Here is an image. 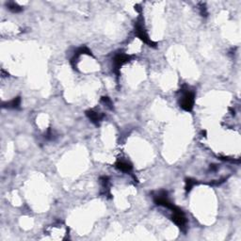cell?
I'll list each match as a JSON object with an SVG mask.
<instances>
[{
    "label": "cell",
    "mask_w": 241,
    "mask_h": 241,
    "mask_svg": "<svg viewBox=\"0 0 241 241\" xmlns=\"http://www.w3.org/2000/svg\"><path fill=\"white\" fill-rule=\"evenodd\" d=\"M180 105L185 110L190 111L193 107V105H194V93L192 91L188 90H184Z\"/></svg>",
    "instance_id": "6da1fadb"
},
{
    "label": "cell",
    "mask_w": 241,
    "mask_h": 241,
    "mask_svg": "<svg viewBox=\"0 0 241 241\" xmlns=\"http://www.w3.org/2000/svg\"><path fill=\"white\" fill-rule=\"evenodd\" d=\"M128 59H129V56H126V55H124V54L117 55V56L115 57V59H114L116 68L119 69L124 63H126Z\"/></svg>",
    "instance_id": "7a4b0ae2"
},
{
    "label": "cell",
    "mask_w": 241,
    "mask_h": 241,
    "mask_svg": "<svg viewBox=\"0 0 241 241\" xmlns=\"http://www.w3.org/2000/svg\"><path fill=\"white\" fill-rule=\"evenodd\" d=\"M87 115L89 116V118L92 120L93 123H98L99 120H101V119L103 118V115H102V114H100V113H98V112H95V111H92V110L89 111V112L87 113Z\"/></svg>",
    "instance_id": "3957f363"
},
{
    "label": "cell",
    "mask_w": 241,
    "mask_h": 241,
    "mask_svg": "<svg viewBox=\"0 0 241 241\" xmlns=\"http://www.w3.org/2000/svg\"><path fill=\"white\" fill-rule=\"evenodd\" d=\"M116 165L120 171H123V172H130L132 170V166L126 161H119Z\"/></svg>",
    "instance_id": "277c9868"
},
{
    "label": "cell",
    "mask_w": 241,
    "mask_h": 241,
    "mask_svg": "<svg viewBox=\"0 0 241 241\" xmlns=\"http://www.w3.org/2000/svg\"><path fill=\"white\" fill-rule=\"evenodd\" d=\"M20 105V98H14L10 103H8V105L11 107H17Z\"/></svg>",
    "instance_id": "5b68a950"
},
{
    "label": "cell",
    "mask_w": 241,
    "mask_h": 241,
    "mask_svg": "<svg viewBox=\"0 0 241 241\" xmlns=\"http://www.w3.org/2000/svg\"><path fill=\"white\" fill-rule=\"evenodd\" d=\"M186 183H187V186H186V189H187V190H190L191 187H192L194 186V184H195V182H194L193 180H190V179L187 180Z\"/></svg>",
    "instance_id": "8992f818"
}]
</instances>
